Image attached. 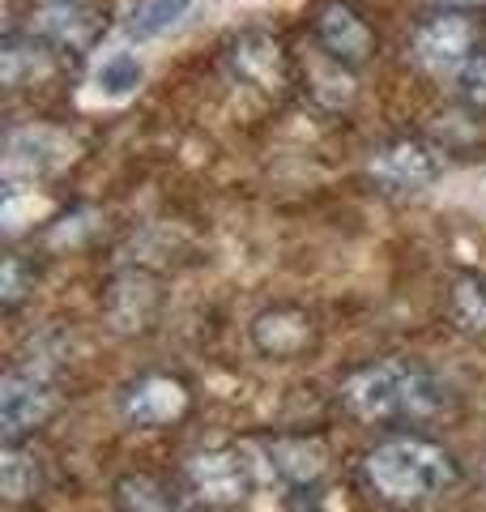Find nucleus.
Returning a JSON list of instances; mask_svg holds the SVG:
<instances>
[{
    "instance_id": "1",
    "label": "nucleus",
    "mask_w": 486,
    "mask_h": 512,
    "mask_svg": "<svg viewBox=\"0 0 486 512\" xmlns=\"http://www.w3.org/2000/svg\"><path fill=\"white\" fill-rule=\"evenodd\" d=\"M337 406L350 423L376 427V431H401L423 427L448 410V384L418 359H371L337 384Z\"/></svg>"
},
{
    "instance_id": "2",
    "label": "nucleus",
    "mask_w": 486,
    "mask_h": 512,
    "mask_svg": "<svg viewBox=\"0 0 486 512\" xmlns=\"http://www.w3.org/2000/svg\"><path fill=\"white\" fill-rule=\"evenodd\" d=\"M354 478L376 512H414L461 487V461L418 431H393L359 457Z\"/></svg>"
},
{
    "instance_id": "3",
    "label": "nucleus",
    "mask_w": 486,
    "mask_h": 512,
    "mask_svg": "<svg viewBox=\"0 0 486 512\" xmlns=\"http://www.w3.org/2000/svg\"><path fill=\"white\" fill-rule=\"evenodd\" d=\"M486 52V22L478 13L461 9H435L431 18H423L410 35V56L418 69H427L435 77L444 73H465L469 64Z\"/></svg>"
},
{
    "instance_id": "4",
    "label": "nucleus",
    "mask_w": 486,
    "mask_h": 512,
    "mask_svg": "<svg viewBox=\"0 0 486 512\" xmlns=\"http://www.w3.org/2000/svg\"><path fill=\"white\" fill-rule=\"evenodd\" d=\"M116 406L128 427L167 431V427L188 423V414L197 410V393H192V384L184 376L150 367V372H137L133 380H124Z\"/></svg>"
},
{
    "instance_id": "5",
    "label": "nucleus",
    "mask_w": 486,
    "mask_h": 512,
    "mask_svg": "<svg viewBox=\"0 0 486 512\" xmlns=\"http://www.w3.org/2000/svg\"><path fill=\"white\" fill-rule=\"evenodd\" d=\"M64 393L56 376L35 372L26 363H13L5 380H0V436L13 440H35L39 431L60 414Z\"/></svg>"
},
{
    "instance_id": "6",
    "label": "nucleus",
    "mask_w": 486,
    "mask_h": 512,
    "mask_svg": "<svg viewBox=\"0 0 486 512\" xmlns=\"http://www.w3.org/2000/svg\"><path fill=\"white\" fill-rule=\"evenodd\" d=\"M222 69L235 86L256 90L265 99H282L295 86V56L282 47L278 35L269 30H239V35L222 47Z\"/></svg>"
},
{
    "instance_id": "7",
    "label": "nucleus",
    "mask_w": 486,
    "mask_h": 512,
    "mask_svg": "<svg viewBox=\"0 0 486 512\" xmlns=\"http://www.w3.org/2000/svg\"><path fill=\"white\" fill-rule=\"evenodd\" d=\"M367 184L380 197H418L440 180V150L423 137H393L367 154Z\"/></svg>"
},
{
    "instance_id": "8",
    "label": "nucleus",
    "mask_w": 486,
    "mask_h": 512,
    "mask_svg": "<svg viewBox=\"0 0 486 512\" xmlns=\"http://www.w3.org/2000/svg\"><path fill=\"white\" fill-rule=\"evenodd\" d=\"M184 487L209 508H235L256 487V461H248V453L239 444L201 448L184 466Z\"/></svg>"
},
{
    "instance_id": "9",
    "label": "nucleus",
    "mask_w": 486,
    "mask_h": 512,
    "mask_svg": "<svg viewBox=\"0 0 486 512\" xmlns=\"http://www.w3.org/2000/svg\"><path fill=\"white\" fill-rule=\"evenodd\" d=\"M99 308H103V320L111 333L137 338V333H150L162 320L167 291H162V282L150 269H120V274H111V282L103 286Z\"/></svg>"
},
{
    "instance_id": "10",
    "label": "nucleus",
    "mask_w": 486,
    "mask_h": 512,
    "mask_svg": "<svg viewBox=\"0 0 486 512\" xmlns=\"http://www.w3.org/2000/svg\"><path fill=\"white\" fill-rule=\"evenodd\" d=\"M312 39L316 47H324L333 60H342L354 73L376 60L380 52L376 26L367 22V13L354 0H320L312 13Z\"/></svg>"
},
{
    "instance_id": "11",
    "label": "nucleus",
    "mask_w": 486,
    "mask_h": 512,
    "mask_svg": "<svg viewBox=\"0 0 486 512\" xmlns=\"http://www.w3.org/2000/svg\"><path fill=\"white\" fill-rule=\"evenodd\" d=\"M248 333H252L256 355H265L273 363L303 359L320 346V320L307 303H273V308L256 312Z\"/></svg>"
},
{
    "instance_id": "12",
    "label": "nucleus",
    "mask_w": 486,
    "mask_h": 512,
    "mask_svg": "<svg viewBox=\"0 0 486 512\" xmlns=\"http://www.w3.org/2000/svg\"><path fill=\"white\" fill-rule=\"evenodd\" d=\"M30 35L52 43L64 56H86L107 35V9L94 0H52L30 18Z\"/></svg>"
},
{
    "instance_id": "13",
    "label": "nucleus",
    "mask_w": 486,
    "mask_h": 512,
    "mask_svg": "<svg viewBox=\"0 0 486 512\" xmlns=\"http://www.w3.org/2000/svg\"><path fill=\"white\" fill-rule=\"evenodd\" d=\"M273 478L290 491H316L333 466V448L320 431H278L261 440Z\"/></svg>"
},
{
    "instance_id": "14",
    "label": "nucleus",
    "mask_w": 486,
    "mask_h": 512,
    "mask_svg": "<svg viewBox=\"0 0 486 512\" xmlns=\"http://www.w3.org/2000/svg\"><path fill=\"white\" fill-rule=\"evenodd\" d=\"M295 86L303 90V99L337 116V111H350L359 99V77L354 69H346L342 60H333L324 47H312L307 56L295 60Z\"/></svg>"
},
{
    "instance_id": "15",
    "label": "nucleus",
    "mask_w": 486,
    "mask_h": 512,
    "mask_svg": "<svg viewBox=\"0 0 486 512\" xmlns=\"http://www.w3.org/2000/svg\"><path fill=\"white\" fill-rule=\"evenodd\" d=\"M60 56L52 43H43L39 35H9L0 43V82H5L9 94L22 90H39L60 73Z\"/></svg>"
},
{
    "instance_id": "16",
    "label": "nucleus",
    "mask_w": 486,
    "mask_h": 512,
    "mask_svg": "<svg viewBox=\"0 0 486 512\" xmlns=\"http://www.w3.org/2000/svg\"><path fill=\"white\" fill-rule=\"evenodd\" d=\"M47 478H52V461L35 440L0 444V495L9 508L35 504L47 491Z\"/></svg>"
},
{
    "instance_id": "17",
    "label": "nucleus",
    "mask_w": 486,
    "mask_h": 512,
    "mask_svg": "<svg viewBox=\"0 0 486 512\" xmlns=\"http://www.w3.org/2000/svg\"><path fill=\"white\" fill-rule=\"evenodd\" d=\"M111 504H116V512H184V491L162 474L133 470L116 478Z\"/></svg>"
},
{
    "instance_id": "18",
    "label": "nucleus",
    "mask_w": 486,
    "mask_h": 512,
    "mask_svg": "<svg viewBox=\"0 0 486 512\" xmlns=\"http://www.w3.org/2000/svg\"><path fill=\"white\" fill-rule=\"evenodd\" d=\"M444 316L465 338L486 342V274H478V269L452 274L448 295H444Z\"/></svg>"
},
{
    "instance_id": "19",
    "label": "nucleus",
    "mask_w": 486,
    "mask_h": 512,
    "mask_svg": "<svg viewBox=\"0 0 486 512\" xmlns=\"http://www.w3.org/2000/svg\"><path fill=\"white\" fill-rule=\"evenodd\" d=\"M192 9H197V0H137L124 18V30H128V39L150 43V39L180 26Z\"/></svg>"
},
{
    "instance_id": "20",
    "label": "nucleus",
    "mask_w": 486,
    "mask_h": 512,
    "mask_svg": "<svg viewBox=\"0 0 486 512\" xmlns=\"http://www.w3.org/2000/svg\"><path fill=\"white\" fill-rule=\"evenodd\" d=\"M35 282H39L35 261H30L26 252H9L5 256V269H0V308L18 312L22 303L30 299V291H35Z\"/></svg>"
},
{
    "instance_id": "21",
    "label": "nucleus",
    "mask_w": 486,
    "mask_h": 512,
    "mask_svg": "<svg viewBox=\"0 0 486 512\" xmlns=\"http://www.w3.org/2000/svg\"><path fill=\"white\" fill-rule=\"evenodd\" d=\"M141 86V60L133 52H116V56H107L103 60V69H99V90L107 94H133Z\"/></svg>"
},
{
    "instance_id": "22",
    "label": "nucleus",
    "mask_w": 486,
    "mask_h": 512,
    "mask_svg": "<svg viewBox=\"0 0 486 512\" xmlns=\"http://www.w3.org/2000/svg\"><path fill=\"white\" fill-rule=\"evenodd\" d=\"M457 90H461V103H465L469 111L486 116V52L457 77Z\"/></svg>"
},
{
    "instance_id": "23",
    "label": "nucleus",
    "mask_w": 486,
    "mask_h": 512,
    "mask_svg": "<svg viewBox=\"0 0 486 512\" xmlns=\"http://www.w3.org/2000/svg\"><path fill=\"white\" fill-rule=\"evenodd\" d=\"M444 9H461V13H486V0H440Z\"/></svg>"
}]
</instances>
